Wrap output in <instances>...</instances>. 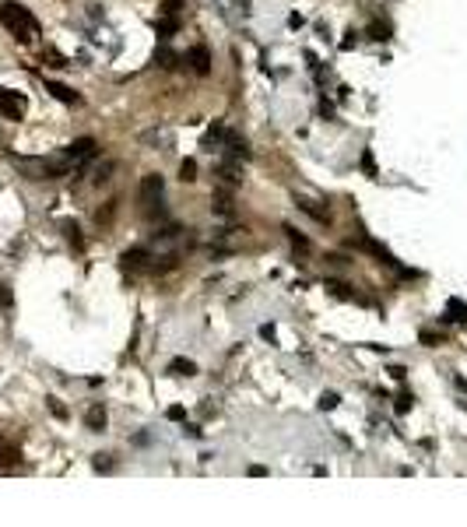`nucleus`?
Returning a JSON list of instances; mask_svg holds the SVG:
<instances>
[{
    "mask_svg": "<svg viewBox=\"0 0 467 527\" xmlns=\"http://www.w3.org/2000/svg\"><path fill=\"white\" fill-rule=\"evenodd\" d=\"M169 419H173V422H183V408H169Z\"/></svg>",
    "mask_w": 467,
    "mask_h": 527,
    "instance_id": "obj_26",
    "label": "nucleus"
},
{
    "mask_svg": "<svg viewBox=\"0 0 467 527\" xmlns=\"http://www.w3.org/2000/svg\"><path fill=\"white\" fill-rule=\"evenodd\" d=\"M190 67H193L197 74H207V71H211V53H207V46H193V50H190Z\"/></svg>",
    "mask_w": 467,
    "mask_h": 527,
    "instance_id": "obj_5",
    "label": "nucleus"
},
{
    "mask_svg": "<svg viewBox=\"0 0 467 527\" xmlns=\"http://www.w3.org/2000/svg\"><path fill=\"white\" fill-rule=\"evenodd\" d=\"M369 35H373V39H379V42H383V39H390V28H386V25H379V21H376V25H369Z\"/></svg>",
    "mask_w": 467,
    "mask_h": 527,
    "instance_id": "obj_18",
    "label": "nucleus"
},
{
    "mask_svg": "<svg viewBox=\"0 0 467 527\" xmlns=\"http://www.w3.org/2000/svg\"><path fill=\"white\" fill-rule=\"evenodd\" d=\"M85 425H88L92 432H102V429H105V408H102V405H92L88 415H85Z\"/></svg>",
    "mask_w": 467,
    "mask_h": 527,
    "instance_id": "obj_8",
    "label": "nucleus"
},
{
    "mask_svg": "<svg viewBox=\"0 0 467 527\" xmlns=\"http://www.w3.org/2000/svg\"><path fill=\"white\" fill-rule=\"evenodd\" d=\"M299 208H302V211H309V214H313L316 221H330V214H327V211H320L316 204H313V201H299Z\"/></svg>",
    "mask_w": 467,
    "mask_h": 527,
    "instance_id": "obj_15",
    "label": "nucleus"
},
{
    "mask_svg": "<svg viewBox=\"0 0 467 527\" xmlns=\"http://www.w3.org/2000/svg\"><path fill=\"white\" fill-rule=\"evenodd\" d=\"M176 28H180L176 14H166V21H158V35H162V39H169V35H173Z\"/></svg>",
    "mask_w": 467,
    "mask_h": 527,
    "instance_id": "obj_12",
    "label": "nucleus"
},
{
    "mask_svg": "<svg viewBox=\"0 0 467 527\" xmlns=\"http://www.w3.org/2000/svg\"><path fill=\"white\" fill-rule=\"evenodd\" d=\"M362 169H366V176H373V180H376V158H373V151H366V155H362Z\"/></svg>",
    "mask_w": 467,
    "mask_h": 527,
    "instance_id": "obj_20",
    "label": "nucleus"
},
{
    "mask_svg": "<svg viewBox=\"0 0 467 527\" xmlns=\"http://www.w3.org/2000/svg\"><path fill=\"white\" fill-rule=\"evenodd\" d=\"M338 401H341L338 394H323V398H320V408H323V412H330V408H338Z\"/></svg>",
    "mask_w": 467,
    "mask_h": 527,
    "instance_id": "obj_21",
    "label": "nucleus"
},
{
    "mask_svg": "<svg viewBox=\"0 0 467 527\" xmlns=\"http://www.w3.org/2000/svg\"><path fill=\"white\" fill-rule=\"evenodd\" d=\"M67 155L74 158V162H85V158H95V141L92 137H78L71 148H67Z\"/></svg>",
    "mask_w": 467,
    "mask_h": 527,
    "instance_id": "obj_4",
    "label": "nucleus"
},
{
    "mask_svg": "<svg viewBox=\"0 0 467 527\" xmlns=\"http://www.w3.org/2000/svg\"><path fill=\"white\" fill-rule=\"evenodd\" d=\"M180 4H183V0H166V14H176V11H180Z\"/></svg>",
    "mask_w": 467,
    "mask_h": 527,
    "instance_id": "obj_24",
    "label": "nucleus"
},
{
    "mask_svg": "<svg viewBox=\"0 0 467 527\" xmlns=\"http://www.w3.org/2000/svg\"><path fill=\"white\" fill-rule=\"evenodd\" d=\"M25 109H28V99H25L21 92H14V88H0V116H7V120H21Z\"/></svg>",
    "mask_w": 467,
    "mask_h": 527,
    "instance_id": "obj_2",
    "label": "nucleus"
},
{
    "mask_svg": "<svg viewBox=\"0 0 467 527\" xmlns=\"http://www.w3.org/2000/svg\"><path fill=\"white\" fill-rule=\"evenodd\" d=\"M46 405H50V412H53L57 419H67V408H64V405H60L57 398H46Z\"/></svg>",
    "mask_w": 467,
    "mask_h": 527,
    "instance_id": "obj_19",
    "label": "nucleus"
},
{
    "mask_svg": "<svg viewBox=\"0 0 467 527\" xmlns=\"http://www.w3.org/2000/svg\"><path fill=\"white\" fill-rule=\"evenodd\" d=\"M446 320H467V306L461 299H450L446 303Z\"/></svg>",
    "mask_w": 467,
    "mask_h": 527,
    "instance_id": "obj_11",
    "label": "nucleus"
},
{
    "mask_svg": "<svg viewBox=\"0 0 467 527\" xmlns=\"http://www.w3.org/2000/svg\"><path fill=\"white\" fill-rule=\"evenodd\" d=\"M180 180H183V183H193V180H197V162H193V158H187V162L180 166Z\"/></svg>",
    "mask_w": 467,
    "mask_h": 527,
    "instance_id": "obj_14",
    "label": "nucleus"
},
{
    "mask_svg": "<svg viewBox=\"0 0 467 527\" xmlns=\"http://www.w3.org/2000/svg\"><path fill=\"white\" fill-rule=\"evenodd\" d=\"M158 201H162V176H144V183H141V204L151 208Z\"/></svg>",
    "mask_w": 467,
    "mask_h": 527,
    "instance_id": "obj_3",
    "label": "nucleus"
},
{
    "mask_svg": "<svg viewBox=\"0 0 467 527\" xmlns=\"http://www.w3.org/2000/svg\"><path fill=\"white\" fill-rule=\"evenodd\" d=\"M169 373H176V376H193V373H197V366H193L190 359H173Z\"/></svg>",
    "mask_w": 467,
    "mask_h": 527,
    "instance_id": "obj_10",
    "label": "nucleus"
},
{
    "mask_svg": "<svg viewBox=\"0 0 467 527\" xmlns=\"http://www.w3.org/2000/svg\"><path fill=\"white\" fill-rule=\"evenodd\" d=\"M64 232H67V239L74 243V250H81V246H85V239H81V228H78L74 221H67V225H64Z\"/></svg>",
    "mask_w": 467,
    "mask_h": 527,
    "instance_id": "obj_13",
    "label": "nucleus"
},
{
    "mask_svg": "<svg viewBox=\"0 0 467 527\" xmlns=\"http://www.w3.org/2000/svg\"><path fill=\"white\" fill-rule=\"evenodd\" d=\"M422 341H425V344H436V341H439V337H436V334H432V330H422Z\"/></svg>",
    "mask_w": 467,
    "mask_h": 527,
    "instance_id": "obj_25",
    "label": "nucleus"
},
{
    "mask_svg": "<svg viewBox=\"0 0 467 527\" xmlns=\"http://www.w3.org/2000/svg\"><path fill=\"white\" fill-rule=\"evenodd\" d=\"M284 232H288V239H292V243H295L299 250H309V243H306V239H302L299 232H292V228H284Z\"/></svg>",
    "mask_w": 467,
    "mask_h": 527,
    "instance_id": "obj_23",
    "label": "nucleus"
},
{
    "mask_svg": "<svg viewBox=\"0 0 467 527\" xmlns=\"http://www.w3.org/2000/svg\"><path fill=\"white\" fill-rule=\"evenodd\" d=\"M411 405H415V398H411V394H400V398H397V412H400V415H404V412H411Z\"/></svg>",
    "mask_w": 467,
    "mask_h": 527,
    "instance_id": "obj_22",
    "label": "nucleus"
},
{
    "mask_svg": "<svg viewBox=\"0 0 467 527\" xmlns=\"http://www.w3.org/2000/svg\"><path fill=\"white\" fill-rule=\"evenodd\" d=\"M18 461H21V450H18L11 439L0 436V468H11V464H18Z\"/></svg>",
    "mask_w": 467,
    "mask_h": 527,
    "instance_id": "obj_6",
    "label": "nucleus"
},
{
    "mask_svg": "<svg viewBox=\"0 0 467 527\" xmlns=\"http://www.w3.org/2000/svg\"><path fill=\"white\" fill-rule=\"evenodd\" d=\"M214 211H218L221 218H229V214H232V197H229L225 190H218V194H214Z\"/></svg>",
    "mask_w": 467,
    "mask_h": 527,
    "instance_id": "obj_9",
    "label": "nucleus"
},
{
    "mask_svg": "<svg viewBox=\"0 0 467 527\" xmlns=\"http://www.w3.org/2000/svg\"><path fill=\"white\" fill-rule=\"evenodd\" d=\"M0 21H4V28H7L18 42H32V39L39 35L35 14H32L28 7L14 4V0H4V4H0Z\"/></svg>",
    "mask_w": 467,
    "mask_h": 527,
    "instance_id": "obj_1",
    "label": "nucleus"
},
{
    "mask_svg": "<svg viewBox=\"0 0 467 527\" xmlns=\"http://www.w3.org/2000/svg\"><path fill=\"white\" fill-rule=\"evenodd\" d=\"M11 306H14V292H11V285L0 282V310H11Z\"/></svg>",
    "mask_w": 467,
    "mask_h": 527,
    "instance_id": "obj_16",
    "label": "nucleus"
},
{
    "mask_svg": "<svg viewBox=\"0 0 467 527\" xmlns=\"http://www.w3.org/2000/svg\"><path fill=\"white\" fill-rule=\"evenodd\" d=\"M46 92L53 95V99H60V103H78V92L74 88H67V85H60V81H46Z\"/></svg>",
    "mask_w": 467,
    "mask_h": 527,
    "instance_id": "obj_7",
    "label": "nucleus"
},
{
    "mask_svg": "<svg viewBox=\"0 0 467 527\" xmlns=\"http://www.w3.org/2000/svg\"><path fill=\"white\" fill-rule=\"evenodd\" d=\"M42 60H50V67H67V60H64L57 50H46V53H42Z\"/></svg>",
    "mask_w": 467,
    "mask_h": 527,
    "instance_id": "obj_17",
    "label": "nucleus"
}]
</instances>
